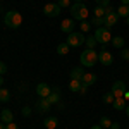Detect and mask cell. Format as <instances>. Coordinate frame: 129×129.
<instances>
[{"label":"cell","instance_id":"1","mask_svg":"<svg viewBox=\"0 0 129 129\" xmlns=\"http://www.w3.org/2000/svg\"><path fill=\"white\" fill-rule=\"evenodd\" d=\"M69 12H71V17L74 21H86V17H88V7L83 4V2H74L72 5L69 7Z\"/></svg>","mask_w":129,"mask_h":129},{"label":"cell","instance_id":"2","mask_svg":"<svg viewBox=\"0 0 129 129\" xmlns=\"http://www.w3.org/2000/svg\"><path fill=\"white\" fill-rule=\"evenodd\" d=\"M81 66L83 67H93L96 62H98V52L93 48H86L84 52H81Z\"/></svg>","mask_w":129,"mask_h":129},{"label":"cell","instance_id":"3","mask_svg":"<svg viewBox=\"0 0 129 129\" xmlns=\"http://www.w3.org/2000/svg\"><path fill=\"white\" fill-rule=\"evenodd\" d=\"M5 26L10 28V29H17L21 24H22V16H21L19 12H16V10H9L7 14H5Z\"/></svg>","mask_w":129,"mask_h":129},{"label":"cell","instance_id":"4","mask_svg":"<svg viewBox=\"0 0 129 129\" xmlns=\"http://www.w3.org/2000/svg\"><path fill=\"white\" fill-rule=\"evenodd\" d=\"M103 19H105V28H112V26H115V24H117V21H119V14H117V12H115V9H114V7H105V17H103Z\"/></svg>","mask_w":129,"mask_h":129},{"label":"cell","instance_id":"5","mask_svg":"<svg viewBox=\"0 0 129 129\" xmlns=\"http://www.w3.org/2000/svg\"><path fill=\"white\" fill-rule=\"evenodd\" d=\"M93 36H95V38H96V41H98V43H102V45H107L109 41H112L110 29H109V28H105V26L96 28V31H95V35H93Z\"/></svg>","mask_w":129,"mask_h":129},{"label":"cell","instance_id":"6","mask_svg":"<svg viewBox=\"0 0 129 129\" xmlns=\"http://www.w3.org/2000/svg\"><path fill=\"white\" fill-rule=\"evenodd\" d=\"M86 41V36L83 35V33H76V31H72V33H69L67 35V45L69 47H81L83 43Z\"/></svg>","mask_w":129,"mask_h":129},{"label":"cell","instance_id":"7","mask_svg":"<svg viewBox=\"0 0 129 129\" xmlns=\"http://www.w3.org/2000/svg\"><path fill=\"white\" fill-rule=\"evenodd\" d=\"M60 7H59V4H47L45 5V9H43V12H45V16L47 17H57L60 14Z\"/></svg>","mask_w":129,"mask_h":129},{"label":"cell","instance_id":"8","mask_svg":"<svg viewBox=\"0 0 129 129\" xmlns=\"http://www.w3.org/2000/svg\"><path fill=\"white\" fill-rule=\"evenodd\" d=\"M124 93H126V84H124V81H115V83L112 84V95L117 98V96H124Z\"/></svg>","mask_w":129,"mask_h":129},{"label":"cell","instance_id":"9","mask_svg":"<svg viewBox=\"0 0 129 129\" xmlns=\"http://www.w3.org/2000/svg\"><path fill=\"white\" fill-rule=\"evenodd\" d=\"M98 62L102 64V66H112L114 57H112V53H110V52L102 50V53H98Z\"/></svg>","mask_w":129,"mask_h":129},{"label":"cell","instance_id":"10","mask_svg":"<svg viewBox=\"0 0 129 129\" xmlns=\"http://www.w3.org/2000/svg\"><path fill=\"white\" fill-rule=\"evenodd\" d=\"M36 93H38L40 98H47L50 93H52V88H50L47 83H40V84L36 86Z\"/></svg>","mask_w":129,"mask_h":129},{"label":"cell","instance_id":"11","mask_svg":"<svg viewBox=\"0 0 129 129\" xmlns=\"http://www.w3.org/2000/svg\"><path fill=\"white\" fill-rule=\"evenodd\" d=\"M74 26H76V24H74V19H72V17H71V19H64L60 22V31H64V33L69 35V33L74 31Z\"/></svg>","mask_w":129,"mask_h":129},{"label":"cell","instance_id":"12","mask_svg":"<svg viewBox=\"0 0 129 129\" xmlns=\"http://www.w3.org/2000/svg\"><path fill=\"white\" fill-rule=\"evenodd\" d=\"M47 100L50 102V105H57V103H60V91H59V88H52V93L47 96Z\"/></svg>","mask_w":129,"mask_h":129},{"label":"cell","instance_id":"13","mask_svg":"<svg viewBox=\"0 0 129 129\" xmlns=\"http://www.w3.org/2000/svg\"><path fill=\"white\" fill-rule=\"evenodd\" d=\"M96 74H93V72H84V76H83V79H81V83L83 84H86V86H91V84H95L96 83Z\"/></svg>","mask_w":129,"mask_h":129},{"label":"cell","instance_id":"14","mask_svg":"<svg viewBox=\"0 0 129 129\" xmlns=\"http://www.w3.org/2000/svg\"><path fill=\"white\" fill-rule=\"evenodd\" d=\"M114 109L115 110H126L127 107V100L124 98V96H117V98H114Z\"/></svg>","mask_w":129,"mask_h":129},{"label":"cell","instance_id":"15","mask_svg":"<svg viewBox=\"0 0 129 129\" xmlns=\"http://www.w3.org/2000/svg\"><path fill=\"white\" fill-rule=\"evenodd\" d=\"M52 105H50V102L47 98H40L38 102H36V110L40 112V114H43V112H47V110L50 109Z\"/></svg>","mask_w":129,"mask_h":129},{"label":"cell","instance_id":"16","mask_svg":"<svg viewBox=\"0 0 129 129\" xmlns=\"http://www.w3.org/2000/svg\"><path fill=\"white\" fill-rule=\"evenodd\" d=\"M83 76H84V67L81 66V67H74V69L71 71V79H83Z\"/></svg>","mask_w":129,"mask_h":129},{"label":"cell","instance_id":"17","mask_svg":"<svg viewBox=\"0 0 129 129\" xmlns=\"http://www.w3.org/2000/svg\"><path fill=\"white\" fill-rule=\"evenodd\" d=\"M57 124H59L57 117H47L45 122H43V126H45L47 129H55V127H57Z\"/></svg>","mask_w":129,"mask_h":129},{"label":"cell","instance_id":"18","mask_svg":"<svg viewBox=\"0 0 129 129\" xmlns=\"http://www.w3.org/2000/svg\"><path fill=\"white\" fill-rule=\"evenodd\" d=\"M0 117H2V120H4L5 124H9V122H12V119H14V115H12V112H10L9 109H4V110H2Z\"/></svg>","mask_w":129,"mask_h":129},{"label":"cell","instance_id":"19","mask_svg":"<svg viewBox=\"0 0 129 129\" xmlns=\"http://www.w3.org/2000/svg\"><path fill=\"white\" fill-rule=\"evenodd\" d=\"M81 83L79 79H71V83H69V89L71 91H74V93H79V89H81Z\"/></svg>","mask_w":129,"mask_h":129},{"label":"cell","instance_id":"20","mask_svg":"<svg viewBox=\"0 0 129 129\" xmlns=\"http://www.w3.org/2000/svg\"><path fill=\"white\" fill-rule=\"evenodd\" d=\"M112 45L115 48H124V38L122 36H112Z\"/></svg>","mask_w":129,"mask_h":129},{"label":"cell","instance_id":"21","mask_svg":"<svg viewBox=\"0 0 129 129\" xmlns=\"http://www.w3.org/2000/svg\"><path fill=\"white\" fill-rule=\"evenodd\" d=\"M117 14H119V17H127L129 16V5H122L120 4V7L117 9Z\"/></svg>","mask_w":129,"mask_h":129},{"label":"cell","instance_id":"22","mask_svg":"<svg viewBox=\"0 0 129 129\" xmlns=\"http://www.w3.org/2000/svg\"><path fill=\"white\" fill-rule=\"evenodd\" d=\"M69 45H67V43H59V47H57V52H59L60 55H67V53H69Z\"/></svg>","mask_w":129,"mask_h":129},{"label":"cell","instance_id":"23","mask_svg":"<svg viewBox=\"0 0 129 129\" xmlns=\"http://www.w3.org/2000/svg\"><path fill=\"white\" fill-rule=\"evenodd\" d=\"M84 43H86V48H93V50H95V47H96V43H98V41H96L95 36H88Z\"/></svg>","mask_w":129,"mask_h":129},{"label":"cell","instance_id":"24","mask_svg":"<svg viewBox=\"0 0 129 129\" xmlns=\"http://www.w3.org/2000/svg\"><path fill=\"white\" fill-rule=\"evenodd\" d=\"M9 100H10V93H9V89L0 88V102H9Z\"/></svg>","mask_w":129,"mask_h":129},{"label":"cell","instance_id":"25","mask_svg":"<svg viewBox=\"0 0 129 129\" xmlns=\"http://www.w3.org/2000/svg\"><path fill=\"white\" fill-rule=\"evenodd\" d=\"M93 12H95V17H105V7H102V5H96Z\"/></svg>","mask_w":129,"mask_h":129},{"label":"cell","instance_id":"26","mask_svg":"<svg viewBox=\"0 0 129 129\" xmlns=\"http://www.w3.org/2000/svg\"><path fill=\"white\" fill-rule=\"evenodd\" d=\"M100 126L103 129H110V126H112V120L109 119V117H102L100 119Z\"/></svg>","mask_w":129,"mask_h":129},{"label":"cell","instance_id":"27","mask_svg":"<svg viewBox=\"0 0 129 129\" xmlns=\"http://www.w3.org/2000/svg\"><path fill=\"white\" fill-rule=\"evenodd\" d=\"M91 24H95L96 28H102V26H105V19L103 17H93L91 19Z\"/></svg>","mask_w":129,"mask_h":129},{"label":"cell","instance_id":"28","mask_svg":"<svg viewBox=\"0 0 129 129\" xmlns=\"http://www.w3.org/2000/svg\"><path fill=\"white\" fill-rule=\"evenodd\" d=\"M79 28H81L83 33H86V31H89V28H91V22H88V21H81Z\"/></svg>","mask_w":129,"mask_h":129},{"label":"cell","instance_id":"29","mask_svg":"<svg viewBox=\"0 0 129 129\" xmlns=\"http://www.w3.org/2000/svg\"><path fill=\"white\" fill-rule=\"evenodd\" d=\"M114 98H115V96L112 95V91H110V93H105V95H103V103H114Z\"/></svg>","mask_w":129,"mask_h":129},{"label":"cell","instance_id":"30","mask_svg":"<svg viewBox=\"0 0 129 129\" xmlns=\"http://www.w3.org/2000/svg\"><path fill=\"white\" fill-rule=\"evenodd\" d=\"M59 7L60 9H67V7H71V0H59Z\"/></svg>","mask_w":129,"mask_h":129},{"label":"cell","instance_id":"31","mask_svg":"<svg viewBox=\"0 0 129 129\" xmlns=\"http://www.w3.org/2000/svg\"><path fill=\"white\" fill-rule=\"evenodd\" d=\"M120 57L124 60H129V48H124L122 52H120Z\"/></svg>","mask_w":129,"mask_h":129},{"label":"cell","instance_id":"32","mask_svg":"<svg viewBox=\"0 0 129 129\" xmlns=\"http://www.w3.org/2000/svg\"><path fill=\"white\" fill-rule=\"evenodd\" d=\"M96 4L102 5V7H109V5H110V0H96Z\"/></svg>","mask_w":129,"mask_h":129},{"label":"cell","instance_id":"33","mask_svg":"<svg viewBox=\"0 0 129 129\" xmlns=\"http://www.w3.org/2000/svg\"><path fill=\"white\" fill-rule=\"evenodd\" d=\"M5 72H7V66H5V62L0 60V74H5Z\"/></svg>","mask_w":129,"mask_h":129},{"label":"cell","instance_id":"34","mask_svg":"<svg viewBox=\"0 0 129 129\" xmlns=\"http://www.w3.org/2000/svg\"><path fill=\"white\" fill-rule=\"evenodd\" d=\"M5 129H19V127L16 122H9V124H5Z\"/></svg>","mask_w":129,"mask_h":129},{"label":"cell","instance_id":"35","mask_svg":"<svg viewBox=\"0 0 129 129\" xmlns=\"http://www.w3.org/2000/svg\"><path fill=\"white\" fill-rule=\"evenodd\" d=\"M29 114H31V109H29V107H22V115H26V117H28Z\"/></svg>","mask_w":129,"mask_h":129},{"label":"cell","instance_id":"36","mask_svg":"<svg viewBox=\"0 0 129 129\" xmlns=\"http://www.w3.org/2000/svg\"><path fill=\"white\" fill-rule=\"evenodd\" d=\"M86 91H88V86H86V84H81L79 93H81V95H86Z\"/></svg>","mask_w":129,"mask_h":129},{"label":"cell","instance_id":"37","mask_svg":"<svg viewBox=\"0 0 129 129\" xmlns=\"http://www.w3.org/2000/svg\"><path fill=\"white\" fill-rule=\"evenodd\" d=\"M110 129H120V124H119V122H112Z\"/></svg>","mask_w":129,"mask_h":129},{"label":"cell","instance_id":"38","mask_svg":"<svg viewBox=\"0 0 129 129\" xmlns=\"http://www.w3.org/2000/svg\"><path fill=\"white\" fill-rule=\"evenodd\" d=\"M120 4L122 5H129V0H120Z\"/></svg>","mask_w":129,"mask_h":129},{"label":"cell","instance_id":"39","mask_svg":"<svg viewBox=\"0 0 129 129\" xmlns=\"http://www.w3.org/2000/svg\"><path fill=\"white\" fill-rule=\"evenodd\" d=\"M89 129H103V127H102V126H100V124H98V126H91V127H89Z\"/></svg>","mask_w":129,"mask_h":129},{"label":"cell","instance_id":"40","mask_svg":"<svg viewBox=\"0 0 129 129\" xmlns=\"http://www.w3.org/2000/svg\"><path fill=\"white\" fill-rule=\"evenodd\" d=\"M0 129H5V122H0Z\"/></svg>","mask_w":129,"mask_h":129},{"label":"cell","instance_id":"41","mask_svg":"<svg viewBox=\"0 0 129 129\" xmlns=\"http://www.w3.org/2000/svg\"><path fill=\"white\" fill-rule=\"evenodd\" d=\"M126 114H127V117H129V105L126 107Z\"/></svg>","mask_w":129,"mask_h":129},{"label":"cell","instance_id":"42","mask_svg":"<svg viewBox=\"0 0 129 129\" xmlns=\"http://www.w3.org/2000/svg\"><path fill=\"white\" fill-rule=\"evenodd\" d=\"M4 84V79H2V74H0V86Z\"/></svg>","mask_w":129,"mask_h":129},{"label":"cell","instance_id":"43","mask_svg":"<svg viewBox=\"0 0 129 129\" xmlns=\"http://www.w3.org/2000/svg\"><path fill=\"white\" fill-rule=\"evenodd\" d=\"M126 21H127V24H129V16H127V17H126Z\"/></svg>","mask_w":129,"mask_h":129},{"label":"cell","instance_id":"44","mask_svg":"<svg viewBox=\"0 0 129 129\" xmlns=\"http://www.w3.org/2000/svg\"><path fill=\"white\" fill-rule=\"evenodd\" d=\"M74 2H83V0H74Z\"/></svg>","mask_w":129,"mask_h":129},{"label":"cell","instance_id":"45","mask_svg":"<svg viewBox=\"0 0 129 129\" xmlns=\"http://www.w3.org/2000/svg\"><path fill=\"white\" fill-rule=\"evenodd\" d=\"M127 129H129V127H127Z\"/></svg>","mask_w":129,"mask_h":129}]
</instances>
